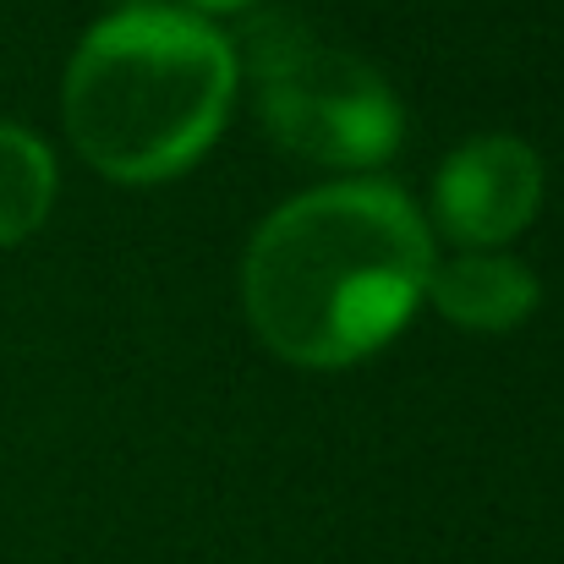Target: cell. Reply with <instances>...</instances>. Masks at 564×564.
<instances>
[{
	"mask_svg": "<svg viewBox=\"0 0 564 564\" xmlns=\"http://www.w3.org/2000/svg\"><path fill=\"white\" fill-rule=\"evenodd\" d=\"M433 263V236L394 182H335L258 225L241 258V302L285 362L346 368L405 324Z\"/></svg>",
	"mask_w": 564,
	"mask_h": 564,
	"instance_id": "obj_1",
	"label": "cell"
},
{
	"mask_svg": "<svg viewBox=\"0 0 564 564\" xmlns=\"http://www.w3.org/2000/svg\"><path fill=\"white\" fill-rule=\"evenodd\" d=\"M427 296L449 324L499 335V329L527 324L543 291H538L532 263H521L510 252H460V258L433 263Z\"/></svg>",
	"mask_w": 564,
	"mask_h": 564,
	"instance_id": "obj_5",
	"label": "cell"
},
{
	"mask_svg": "<svg viewBox=\"0 0 564 564\" xmlns=\"http://www.w3.org/2000/svg\"><path fill=\"white\" fill-rule=\"evenodd\" d=\"M543 203V160L516 132L466 138L433 176V219L477 252L505 247Z\"/></svg>",
	"mask_w": 564,
	"mask_h": 564,
	"instance_id": "obj_4",
	"label": "cell"
},
{
	"mask_svg": "<svg viewBox=\"0 0 564 564\" xmlns=\"http://www.w3.org/2000/svg\"><path fill=\"white\" fill-rule=\"evenodd\" d=\"M55 203V154L28 127L0 121V247L33 236Z\"/></svg>",
	"mask_w": 564,
	"mask_h": 564,
	"instance_id": "obj_6",
	"label": "cell"
},
{
	"mask_svg": "<svg viewBox=\"0 0 564 564\" xmlns=\"http://www.w3.org/2000/svg\"><path fill=\"white\" fill-rule=\"evenodd\" d=\"M247 72L269 132L318 165H378L394 154L405 116L394 88L362 55L324 39L291 11H258L241 33Z\"/></svg>",
	"mask_w": 564,
	"mask_h": 564,
	"instance_id": "obj_3",
	"label": "cell"
},
{
	"mask_svg": "<svg viewBox=\"0 0 564 564\" xmlns=\"http://www.w3.org/2000/svg\"><path fill=\"white\" fill-rule=\"evenodd\" d=\"M236 44L187 6H127L94 22L66 66V132L121 182L187 171L230 116Z\"/></svg>",
	"mask_w": 564,
	"mask_h": 564,
	"instance_id": "obj_2",
	"label": "cell"
},
{
	"mask_svg": "<svg viewBox=\"0 0 564 564\" xmlns=\"http://www.w3.org/2000/svg\"><path fill=\"white\" fill-rule=\"evenodd\" d=\"M192 6H203V11H241V6H252V0H192Z\"/></svg>",
	"mask_w": 564,
	"mask_h": 564,
	"instance_id": "obj_7",
	"label": "cell"
}]
</instances>
